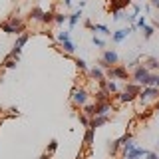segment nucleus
I'll list each match as a JSON object with an SVG mask.
<instances>
[{
	"label": "nucleus",
	"instance_id": "nucleus-8",
	"mask_svg": "<svg viewBox=\"0 0 159 159\" xmlns=\"http://www.w3.org/2000/svg\"><path fill=\"white\" fill-rule=\"evenodd\" d=\"M129 32H131V28H121V30H117V32L111 36V40H113L116 44H119V42H123V40L129 36Z\"/></svg>",
	"mask_w": 159,
	"mask_h": 159
},
{
	"label": "nucleus",
	"instance_id": "nucleus-27",
	"mask_svg": "<svg viewBox=\"0 0 159 159\" xmlns=\"http://www.w3.org/2000/svg\"><path fill=\"white\" fill-rule=\"evenodd\" d=\"M133 99H135V98H133V96H129V93H125V92H123V93H119V102H123V103H125V102H133Z\"/></svg>",
	"mask_w": 159,
	"mask_h": 159
},
{
	"label": "nucleus",
	"instance_id": "nucleus-33",
	"mask_svg": "<svg viewBox=\"0 0 159 159\" xmlns=\"http://www.w3.org/2000/svg\"><path fill=\"white\" fill-rule=\"evenodd\" d=\"M86 28H92V30H93V24H92V20H86Z\"/></svg>",
	"mask_w": 159,
	"mask_h": 159
},
{
	"label": "nucleus",
	"instance_id": "nucleus-13",
	"mask_svg": "<svg viewBox=\"0 0 159 159\" xmlns=\"http://www.w3.org/2000/svg\"><path fill=\"white\" fill-rule=\"evenodd\" d=\"M147 86L159 88V74H149V78H147V82H145V86H143V88H147Z\"/></svg>",
	"mask_w": 159,
	"mask_h": 159
},
{
	"label": "nucleus",
	"instance_id": "nucleus-30",
	"mask_svg": "<svg viewBox=\"0 0 159 159\" xmlns=\"http://www.w3.org/2000/svg\"><path fill=\"white\" fill-rule=\"evenodd\" d=\"M93 46H98V48H103L106 46V42H103L102 38H98V36H93Z\"/></svg>",
	"mask_w": 159,
	"mask_h": 159
},
{
	"label": "nucleus",
	"instance_id": "nucleus-32",
	"mask_svg": "<svg viewBox=\"0 0 159 159\" xmlns=\"http://www.w3.org/2000/svg\"><path fill=\"white\" fill-rule=\"evenodd\" d=\"M8 113H10V116H18V109H16V107H10Z\"/></svg>",
	"mask_w": 159,
	"mask_h": 159
},
{
	"label": "nucleus",
	"instance_id": "nucleus-31",
	"mask_svg": "<svg viewBox=\"0 0 159 159\" xmlns=\"http://www.w3.org/2000/svg\"><path fill=\"white\" fill-rule=\"evenodd\" d=\"M145 157H147V159H159V155H157L155 151H149V153H147Z\"/></svg>",
	"mask_w": 159,
	"mask_h": 159
},
{
	"label": "nucleus",
	"instance_id": "nucleus-6",
	"mask_svg": "<svg viewBox=\"0 0 159 159\" xmlns=\"http://www.w3.org/2000/svg\"><path fill=\"white\" fill-rule=\"evenodd\" d=\"M107 111H111V103L109 102H96V116H107Z\"/></svg>",
	"mask_w": 159,
	"mask_h": 159
},
{
	"label": "nucleus",
	"instance_id": "nucleus-19",
	"mask_svg": "<svg viewBox=\"0 0 159 159\" xmlns=\"http://www.w3.org/2000/svg\"><path fill=\"white\" fill-rule=\"evenodd\" d=\"M42 16H44V12L40 8H34L32 12H30V18H32V20H42Z\"/></svg>",
	"mask_w": 159,
	"mask_h": 159
},
{
	"label": "nucleus",
	"instance_id": "nucleus-21",
	"mask_svg": "<svg viewBox=\"0 0 159 159\" xmlns=\"http://www.w3.org/2000/svg\"><path fill=\"white\" fill-rule=\"evenodd\" d=\"M135 147H137V145H135V143L131 141V139H129L127 143H123V153H125V155H127V153H129V151H133V149H135Z\"/></svg>",
	"mask_w": 159,
	"mask_h": 159
},
{
	"label": "nucleus",
	"instance_id": "nucleus-24",
	"mask_svg": "<svg viewBox=\"0 0 159 159\" xmlns=\"http://www.w3.org/2000/svg\"><path fill=\"white\" fill-rule=\"evenodd\" d=\"M54 20H56L58 24H64L66 20H70V16H68V14H62V12H58L56 16H54Z\"/></svg>",
	"mask_w": 159,
	"mask_h": 159
},
{
	"label": "nucleus",
	"instance_id": "nucleus-4",
	"mask_svg": "<svg viewBox=\"0 0 159 159\" xmlns=\"http://www.w3.org/2000/svg\"><path fill=\"white\" fill-rule=\"evenodd\" d=\"M26 42H28V34H20L18 40H16V44L12 46V52H10V54H12V56H18V54L22 52V46H24Z\"/></svg>",
	"mask_w": 159,
	"mask_h": 159
},
{
	"label": "nucleus",
	"instance_id": "nucleus-20",
	"mask_svg": "<svg viewBox=\"0 0 159 159\" xmlns=\"http://www.w3.org/2000/svg\"><path fill=\"white\" fill-rule=\"evenodd\" d=\"M62 48H64V52H66V54H72L74 50H76V46H74L70 40H68V42H62Z\"/></svg>",
	"mask_w": 159,
	"mask_h": 159
},
{
	"label": "nucleus",
	"instance_id": "nucleus-36",
	"mask_svg": "<svg viewBox=\"0 0 159 159\" xmlns=\"http://www.w3.org/2000/svg\"><path fill=\"white\" fill-rule=\"evenodd\" d=\"M66 2V6H72V0H64Z\"/></svg>",
	"mask_w": 159,
	"mask_h": 159
},
{
	"label": "nucleus",
	"instance_id": "nucleus-29",
	"mask_svg": "<svg viewBox=\"0 0 159 159\" xmlns=\"http://www.w3.org/2000/svg\"><path fill=\"white\" fill-rule=\"evenodd\" d=\"M76 66H78L80 70H88V64H86V62H84V60H82V58H76Z\"/></svg>",
	"mask_w": 159,
	"mask_h": 159
},
{
	"label": "nucleus",
	"instance_id": "nucleus-35",
	"mask_svg": "<svg viewBox=\"0 0 159 159\" xmlns=\"http://www.w3.org/2000/svg\"><path fill=\"white\" fill-rule=\"evenodd\" d=\"M40 159H50V153L46 151V153H44V155H42V157H40Z\"/></svg>",
	"mask_w": 159,
	"mask_h": 159
},
{
	"label": "nucleus",
	"instance_id": "nucleus-17",
	"mask_svg": "<svg viewBox=\"0 0 159 159\" xmlns=\"http://www.w3.org/2000/svg\"><path fill=\"white\" fill-rule=\"evenodd\" d=\"M96 102H109V92H107V89H102V92H98Z\"/></svg>",
	"mask_w": 159,
	"mask_h": 159
},
{
	"label": "nucleus",
	"instance_id": "nucleus-18",
	"mask_svg": "<svg viewBox=\"0 0 159 159\" xmlns=\"http://www.w3.org/2000/svg\"><path fill=\"white\" fill-rule=\"evenodd\" d=\"M93 131H96V129H92V127H88V129H86V135H84V141H86L88 145H89V143H93Z\"/></svg>",
	"mask_w": 159,
	"mask_h": 159
},
{
	"label": "nucleus",
	"instance_id": "nucleus-2",
	"mask_svg": "<svg viewBox=\"0 0 159 159\" xmlns=\"http://www.w3.org/2000/svg\"><path fill=\"white\" fill-rule=\"evenodd\" d=\"M72 102L76 103V106H86V103H88V92L82 89V88L74 89V92H72Z\"/></svg>",
	"mask_w": 159,
	"mask_h": 159
},
{
	"label": "nucleus",
	"instance_id": "nucleus-12",
	"mask_svg": "<svg viewBox=\"0 0 159 159\" xmlns=\"http://www.w3.org/2000/svg\"><path fill=\"white\" fill-rule=\"evenodd\" d=\"M89 76H92L93 80H96V82H106V80H103V72H102V68H93V70H89Z\"/></svg>",
	"mask_w": 159,
	"mask_h": 159
},
{
	"label": "nucleus",
	"instance_id": "nucleus-16",
	"mask_svg": "<svg viewBox=\"0 0 159 159\" xmlns=\"http://www.w3.org/2000/svg\"><path fill=\"white\" fill-rule=\"evenodd\" d=\"M145 68L149 70V72H151V70H157V68H159V60H157V58H149L147 64H145Z\"/></svg>",
	"mask_w": 159,
	"mask_h": 159
},
{
	"label": "nucleus",
	"instance_id": "nucleus-10",
	"mask_svg": "<svg viewBox=\"0 0 159 159\" xmlns=\"http://www.w3.org/2000/svg\"><path fill=\"white\" fill-rule=\"evenodd\" d=\"M125 93L137 98L139 93H141V86H139V84H127V86H125Z\"/></svg>",
	"mask_w": 159,
	"mask_h": 159
},
{
	"label": "nucleus",
	"instance_id": "nucleus-14",
	"mask_svg": "<svg viewBox=\"0 0 159 159\" xmlns=\"http://www.w3.org/2000/svg\"><path fill=\"white\" fill-rule=\"evenodd\" d=\"M80 18H82V10H78V12H74L72 16H70V20H68V22H70V28H74V26H76Z\"/></svg>",
	"mask_w": 159,
	"mask_h": 159
},
{
	"label": "nucleus",
	"instance_id": "nucleus-25",
	"mask_svg": "<svg viewBox=\"0 0 159 159\" xmlns=\"http://www.w3.org/2000/svg\"><path fill=\"white\" fill-rule=\"evenodd\" d=\"M153 32H155V30H153L151 26H143V38H145V40L151 38V36H153Z\"/></svg>",
	"mask_w": 159,
	"mask_h": 159
},
{
	"label": "nucleus",
	"instance_id": "nucleus-3",
	"mask_svg": "<svg viewBox=\"0 0 159 159\" xmlns=\"http://www.w3.org/2000/svg\"><path fill=\"white\" fill-rule=\"evenodd\" d=\"M139 98H141L143 102H147V99H155V98H159V88H153V86L143 88L141 93H139Z\"/></svg>",
	"mask_w": 159,
	"mask_h": 159
},
{
	"label": "nucleus",
	"instance_id": "nucleus-26",
	"mask_svg": "<svg viewBox=\"0 0 159 159\" xmlns=\"http://www.w3.org/2000/svg\"><path fill=\"white\" fill-rule=\"evenodd\" d=\"M58 40H60V42H68V40H70V30L60 32V34H58Z\"/></svg>",
	"mask_w": 159,
	"mask_h": 159
},
{
	"label": "nucleus",
	"instance_id": "nucleus-37",
	"mask_svg": "<svg viewBox=\"0 0 159 159\" xmlns=\"http://www.w3.org/2000/svg\"><path fill=\"white\" fill-rule=\"evenodd\" d=\"M157 111H159V103H157Z\"/></svg>",
	"mask_w": 159,
	"mask_h": 159
},
{
	"label": "nucleus",
	"instance_id": "nucleus-5",
	"mask_svg": "<svg viewBox=\"0 0 159 159\" xmlns=\"http://www.w3.org/2000/svg\"><path fill=\"white\" fill-rule=\"evenodd\" d=\"M107 76L109 78H119V80H127V70L125 68H121V66H119V68H109L107 70Z\"/></svg>",
	"mask_w": 159,
	"mask_h": 159
},
{
	"label": "nucleus",
	"instance_id": "nucleus-23",
	"mask_svg": "<svg viewBox=\"0 0 159 159\" xmlns=\"http://www.w3.org/2000/svg\"><path fill=\"white\" fill-rule=\"evenodd\" d=\"M93 32H102V34H111V32H109V28H107V26H103V24H96V26H93Z\"/></svg>",
	"mask_w": 159,
	"mask_h": 159
},
{
	"label": "nucleus",
	"instance_id": "nucleus-22",
	"mask_svg": "<svg viewBox=\"0 0 159 159\" xmlns=\"http://www.w3.org/2000/svg\"><path fill=\"white\" fill-rule=\"evenodd\" d=\"M54 16H56L54 12H44V16H42V20H40V22H44V24H50V22L54 20Z\"/></svg>",
	"mask_w": 159,
	"mask_h": 159
},
{
	"label": "nucleus",
	"instance_id": "nucleus-15",
	"mask_svg": "<svg viewBox=\"0 0 159 159\" xmlns=\"http://www.w3.org/2000/svg\"><path fill=\"white\" fill-rule=\"evenodd\" d=\"M102 86L106 88L109 93H116V92H117V84H116V82H102Z\"/></svg>",
	"mask_w": 159,
	"mask_h": 159
},
{
	"label": "nucleus",
	"instance_id": "nucleus-28",
	"mask_svg": "<svg viewBox=\"0 0 159 159\" xmlns=\"http://www.w3.org/2000/svg\"><path fill=\"white\" fill-rule=\"evenodd\" d=\"M56 149H58V141H56V139H52V141H50V145H48V153L52 155Z\"/></svg>",
	"mask_w": 159,
	"mask_h": 159
},
{
	"label": "nucleus",
	"instance_id": "nucleus-11",
	"mask_svg": "<svg viewBox=\"0 0 159 159\" xmlns=\"http://www.w3.org/2000/svg\"><path fill=\"white\" fill-rule=\"evenodd\" d=\"M102 60H106V62L109 64V66L113 68V64H117V60H119V58H117V54H116V52L107 50V52H103V58H102Z\"/></svg>",
	"mask_w": 159,
	"mask_h": 159
},
{
	"label": "nucleus",
	"instance_id": "nucleus-9",
	"mask_svg": "<svg viewBox=\"0 0 159 159\" xmlns=\"http://www.w3.org/2000/svg\"><path fill=\"white\" fill-rule=\"evenodd\" d=\"M147 149H141V147H135L133 151H129L127 155H125V159H139V157H145L147 155Z\"/></svg>",
	"mask_w": 159,
	"mask_h": 159
},
{
	"label": "nucleus",
	"instance_id": "nucleus-1",
	"mask_svg": "<svg viewBox=\"0 0 159 159\" xmlns=\"http://www.w3.org/2000/svg\"><path fill=\"white\" fill-rule=\"evenodd\" d=\"M147 78H149V70L145 66H137L135 72H133V80H135V84H139V86H145Z\"/></svg>",
	"mask_w": 159,
	"mask_h": 159
},
{
	"label": "nucleus",
	"instance_id": "nucleus-34",
	"mask_svg": "<svg viewBox=\"0 0 159 159\" xmlns=\"http://www.w3.org/2000/svg\"><path fill=\"white\" fill-rule=\"evenodd\" d=\"M151 4H153L155 8H159V0H151Z\"/></svg>",
	"mask_w": 159,
	"mask_h": 159
},
{
	"label": "nucleus",
	"instance_id": "nucleus-7",
	"mask_svg": "<svg viewBox=\"0 0 159 159\" xmlns=\"http://www.w3.org/2000/svg\"><path fill=\"white\" fill-rule=\"evenodd\" d=\"M107 121H109V116H96V117L89 119V127H92V129L102 127V125H106Z\"/></svg>",
	"mask_w": 159,
	"mask_h": 159
}]
</instances>
